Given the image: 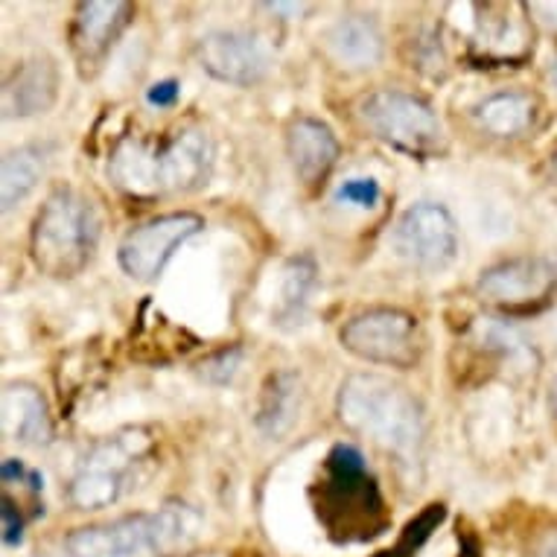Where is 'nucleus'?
Returning <instances> with one entry per match:
<instances>
[{
	"label": "nucleus",
	"instance_id": "nucleus-13",
	"mask_svg": "<svg viewBox=\"0 0 557 557\" xmlns=\"http://www.w3.org/2000/svg\"><path fill=\"white\" fill-rule=\"evenodd\" d=\"M196 59L201 71L213 76L216 83L237 85V88H251L263 83L269 67H272V53L263 45V38L246 29H216L199 38L196 45Z\"/></svg>",
	"mask_w": 557,
	"mask_h": 557
},
{
	"label": "nucleus",
	"instance_id": "nucleus-19",
	"mask_svg": "<svg viewBox=\"0 0 557 557\" xmlns=\"http://www.w3.org/2000/svg\"><path fill=\"white\" fill-rule=\"evenodd\" d=\"M327 53L345 71H371L383 62L385 41L383 33L368 15H342L327 29Z\"/></svg>",
	"mask_w": 557,
	"mask_h": 557
},
{
	"label": "nucleus",
	"instance_id": "nucleus-27",
	"mask_svg": "<svg viewBox=\"0 0 557 557\" xmlns=\"http://www.w3.org/2000/svg\"><path fill=\"white\" fill-rule=\"evenodd\" d=\"M0 479H3V487H10V484H24L33 496H38L45 491V479H41V473L24 467L18 458H3V465H0Z\"/></svg>",
	"mask_w": 557,
	"mask_h": 557
},
{
	"label": "nucleus",
	"instance_id": "nucleus-5",
	"mask_svg": "<svg viewBox=\"0 0 557 557\" xmlns=\"http://www.w3.org/2000/svg\"><path fill=\"white\" fill-rule=\"evenodd\" d=\"M100 243V216L94 205L74 187H59L45 199L33 234L29 255L38 272L67 281L91 263Z\"/></svg>",
	"mask_w": 557,
	"mask_h": 557
},
{
	"label": "nucleus",
	"instance_id": "nucleus-24",
	"mask_svg": "<svg viewBox=\"0 0 557 557\" xmlns=\"http://www.w3.org/2000/svg\"><path fill=\"white\" fill-rule=\"evenodd\" d=\"M243 362V347H225L220 354H213L201 362L196 371L205 383L211 385H228L237 376V368Z\"/></svg>",
	"mask_w": 557,
	"mask_h": 557
},
{
	"label": "nucleus",
	"instance_id": "nucleus-25",
	"mask_svg": "<svg viewBox=\"0 0 557 557\" xmlns=\"http://www.w3.org/2000/svg\"><path fill=\"white\" fill-rule=\"evenodd\" d=\"M380 196H383V190H380V184L374 178H347L336 190V201L354 205V208H366V211L376 208Z\"/></svg>",
	"mask_w": 557,
	"mask_h": 557
},
{
	"label": "nucleus",
	"instance_id": "nucleus-32",
	"mask_svg": "<svg viewBox=\"0 0 557 557\" xmlns=\"http://www.w3.org/2000/svg\"><path fill=\"white\" fill-rule=\"evenodd\" d=\"M548 400H552V411H555V421H557V376H555V383H552V392H548Z\"/></svg>",
	"mask_w": 557,
	"mask_h": 557
},
{
	"label": "nucleus",
	"instance_id": "nucleus-11",
	"mask_svg": "<svg viewBox=\"0 0 557 557\" xmlns=\"http://www.w3.org/2000/svg\"><path fill=\"white\" fill-rule=\"evenodd\" d=\"M392 246L411 269L444 272L458 257L456 220L438 201H418L394 225Z\"/></svg>",
	"mask_w": 557,
	"mask_h": 557
},
{
	"label": "nucleus",
	"instance_id": "nucleus-30",
	"mask_svg": "<svg viewBox=\"0 0 557 557\" xmlns=\"http://www.w3.org/2000/svg\"><path fill=\"white\" fill-rule=\"evenodd\" d=\"M263 10L274 12V15H284V12H289V15H301V12H310V7H307V3H263Z\"/></svg>",
	"mask_w": 557,
	"mask_h": 557
},
{
	"label": "nucleus",
	"instance_id": "nucleus-14",
	"mask_svg": "<svg viewBox=\"0 0 557 557\" xmlns=\"http://www.w3.org/2000/svg\"><path fill=\"white\" fill-rule=\"evenodd\" d=\"M135 15L132 3L123 0H85L74 12L71 24V53L83 76H94L109 59L111 47L117 45L123 29Z\"/></svg>",
	"mask_w": 557,
	"mask_h": 557
},
{
	"label": "nucleus",
	"instance_id": "nucleus-15",
	"mask_svg": "<svg viewBox=\"0 0 557 557\" xmlns=\"http://www.w3.org/2000/svg\"><path fill=\"white\" fill-rule=\"evenodd\" d=\"M59 100V64L50 55L21 62L3 83V117L27 120L47 114Z\"/></svg>",
	"mask_w": 557,
	"mask_h": 557
},
{
	"label": "nucleus",
	"instance_id": "nucleus-31",
	"mask_svg": "<svg viewBox=\"0 0 557 557\" xmlns=\"http://www.w3.org/2000/svg\"><path fill=\"white\" fill-rule=\"evenodd\" d=\"M548 173H552V178H555L557 184V144L555 149H552V156H548Z\"/></svg>",
	"mask_w": 557,
	"mask_h": 557
},
{
	"label": "nucleus",
	"instance_id": "nucleus-33",
	"mask_svg": "<svg viewBox=\"0 0 557 557\" xmlns=\"http://www.w3.org/2000/svg\"><path fill=\"white\" fill-rule=\"evenodd\" d=\"M548 79H552V83H555V88H557V55L552 59V62H548Z\"/></svg>",
	"mask_w": 557,
	"mask_h": 557
},
{
	"label": "nucleus",
	"instance_id": "nucleus-12",
	"mask_svg": "<svg viewBox=\"0 0 557 557\" xmlns=\"http://www.w3.org/2000/svg\"><path fill=\"white\" fill-rule=\"evenodd\" d=\"M205 228V220L199 213L178 211L166 213V216H156V220L137 225L123 237L117 248L120 269L135 277L140 284H156L158 277L164 274L166 263L173 260V255L196 237Z\"/></svg>",
	"mask_w": 557,
	"mask_h": 557
},
{
	"label": "nucleus",
	"instance_id": "nucleus-20",
	"mask_svg": "<svg viewBox=\"0 0 557 557\" xmlns=\"http://www.w3.org/2000/svg\"><path fill=\"white\" fill-rule=\"evenodd\" d=\"M540 102L525 91H499L484 97L475 109L479 126L494 137H520L537 126Z\"/></svg>",
	"mask_w": 557,
	"mask_h": 557
},
{
	"label": "nucleus",
	"instance_id": "nucleus-18",
	"mask_svg": "<svg viewBox=\"0 0 557 557\" xmlns=\"http://www.w3.org/2000/svg\"><path fill=\"white\" fill-rule=\"evenodd\" d=\"M304 385L295 371H274L263 383L257 400L255 426L269 441H284L301 418Z\"/></svg>",
	"mask_w": 557,
	"mask_h": 557
},
{
	"label": "nucleus",
	"instance_id": "nucleus-23",
	"mask_svg": "<svg viewBox=\"0 0 557 557\" xmlns=\"http://www.w3.org/2000/svg\"><path fill=\"white\" fill-rule=\"evenodd\" d=\"M444 517H447V508H444V505H426L421 517L406 525L400 543H397L394 548H388V552H383L380 557H411L418 548L423 546V543H426V540H430L432 531L438 529L441 522H444Z\"/></svg>",
	"mask_w": 557,
	"mask_h": 557
},
{
	"label": "nucleus",
	"instance_id": "nucleus-10",
	"mask_svg": "<svg viewBox=\"0 0 557 557\" xmlns=\"http://www.w3.org/2000/svg\"><path fill=\"white\" fill-rule=\"evenodd\" d=\"M475 293L505 319H525L546 310L557 293V265L546 257H511L487 265Z\"/></svg>",
	"mask_w": 557,
	"mask_h": 557
},
{
	"label": "nucleus",
	"instance_id": "nucleus-1",
	"mask_svg": "<svg viewBox=\"0 0 557 557\" xmlns=\"http://www.w3.org/2000/svg\"><path fill=\"white\" fill-rule=\"evenodd\" d=\"M213 173V144L196 126L170 137L126 135L109 158V178L135 199L201 190Z\"/></svg>",
	"mask_w": 557,
	"mask_h": 557
},
{
	"label": "nucleus",
	"instance_id": "nucleus-2",
	"mask_svg": "<svg viewBox=\"0 0 557 557\" xmlns=\"http://www.w3.org/2000/svg\"><path fill=\"white\" fill-rule=\"evenodd\" d=\"M342 426L368 438L403 470L421 473L426 449V418L421 400L380 374H350L338 388Z\"/></svg>",
	"mask_w": 557,
	"mask_h": 557
},
{
	"label": "nucleus",
	"instance_id": "nucleus-28",
	"mask_svg": "<svg viewBox=\"0 0 557 557\" xmlns=\"http://www.w3.org/2000/svg\"><path fill=\"white\" fill-rule=\"evenodd\" d=\"M529 12L540 27L557 41V0H534V3H529Z\"/></svg>",
	"mask_w": 557,
	"mask_h": 557
},
{
	"label": "nucleus",
	"instance_id": "nucleus-26",
	"mask_svg": "<svg viewBox=\"0 0 557 557\" xmlns=\"http://www.w3.org/2000/svg\"><path fill=\"white\" fill-rule=\"evenodd\" d=\"M0 529H3L7 546H18L24 540V529H27V517L18 508V503L12 499L10 491H3V499H0Z\"/></svg>",
	"mask_w": 557,
	"mask_h": 557
},
{
	"label": "nucleus",
	"instance_id": "nucleus-6",
	"mask_svg": "<svg viewBox=\"0 0 557 557\" xmlns=\"http://www.w3.org/2000/svg\"><path fill=\"white\" fill-rule=\"evenodd\" d=\"M152 449L156 438L144 426H128L94 444L67 487L71 505L79 511H100L117 503L137 479V470L149 461Z\"/></svg>",
	"mask_w": 557,
	"mask_h": 557
},
{
	"label": "nucleus",
	"instance_id": "nucleus-9",
	"mask_svg": "<svg viewBox=\"0 0 557 557\" xmlns=\"http://www.w3.org/2000/svg\"><path fill=\"white\" fill-rule=\"evenodd\" d=\"M338 342L347 354L374 362L409 371L421 362L423 338L418 319L406 310L394 307H374V310L357 312L338 330Z\"/></svg>",
	"mask_w": 557,
	"mask_h": 557
},
{
	"label": "nucleus",
	"instance_id": "nucleus-17",
	"mask_svg": "<svg viewBox=\"0 0 557 557\" xmlns=\"http://www.w3.org/2000/svg\"><path fill=\"white\" fill-rule=\"evenodd\" d=\"M0 421L7 441L24 444V447H47L53 441V418L47 409L45 394L29 383L3 385L0 400Z\"/></svg>",
	"mask_w": 557,
	"mask_h": 557
},
{
	"label": "nucleus",
	"instance_id": "nucleus-29",
	"mask_svg": "<svg viewBox=\"0 0 557 557\" xmlns=\"http://www.w3.org/2000/svg\"><path fill=\"white\" fill-rule=\"evenodd\" d=\"M178 83L175 79H164V83H156L152 88L147 91V100L149 106H158V109H173L175 102H178Z\"/></svg>",
	"mask_w": 557,
	"mask_h": 557
},
{
	"label": "nucleus",
	"instance_id": "nucleus-16",
	"mask_svg": "<svg viewBox=\"0 0 557 557\" xmlns=\"http://www.w3.org/2000/svg\"><path fill=\"white\" fill-rule=\"evenodd\" d=\"M286 152L304 187L315 190L333 173L342 147L327 123L315 117H298L289 123V132H286Z\"/></svg>",
	"mask_w": 557,
	"mask_h": 557
},
{
	"label": "nucleus",
	"instance_id": "nucleus-22",
	"mask_svg": "<svg viewBox=\"0 0 557 557\" xmlns=\"http://www.w3.org/2000/svg\"><path fill=\"white\" fill-rule=\"evenodd\" d=\"M47 166V147L27 144V147L10 149L3 156L0 166V199H3V211H12L15 205L27 199L29 193L36 190Z\"/></svg>",
	"mask_w": 557,
	"mask_h": 557
},
{
	"label": "nucleus",
	"instance_id": "nucleus-8",
	"mask_svg": "<svg viewBox=\"0 0 557 557\" xmlns=\"http://www.w3.org/2000/svg\"><path fill=\"white\" fill-rule=\"evenodd\" d=\"M362 126L383 140L385 147L406 152L411 158L435 156L441 147V128L438 114L421 97L394 88H380L362 97L357 106Z\"/></svg>",
	"mask_w": 557,
	"mask_h": 557
},
{
	"label": "nucleus",
	"instance_id": "nucleus-21",
	"mask_svg": "<svg viewBox=\"0 0 557 557\" xmlns=\"http://www.w3.org/2000/svg\"><path fill=\"white\" fill-rule=\"evenodd\" d=\"M315 286H319L315 260L307 255L293 257L281 272V301L274 310V324L284 330H295L298 324H304Z\"/></svg>",
	"mask_w": 557,
	"mask_h": 557
},
{
	"label": "nucleus",
	"instance_id": "nucleus-7",
	"mask_svg": "<svg viewBox=\"0 0 557 557\" xmlns=\"http://www.w3.org/2000/svg\"><path fill=\"white\" fill-rule=\"evenodd\" d=\"M465 21L453 24L465 38V53L475 67H517L534 53L529 3H465Z\"/></svg>",
	"mask_w": 557,
	"mask_h": 557
},
{
	"label": "nucleus",
	"instance_id": "nucleus-4",
	"mask_svg": "<svg viewBox=\"0 0 557 557\" xmlns=\"http://www.w3.org/2000/svg\"><path fill=\"white\" fill-rule=\"evenodd\" d=\"M201 529L205 520L196 508L166 503L152 513L76 529L64 546L71 557H178L199 543Z\"/></svg>",
	"mask_w": 557,
	"mask_h": 557
},
{
	"label": "nucleus",
	"instance_id": "nucleus-3",
	"mask_svg": "<svg viewBox=\"0 0 557 557\" xmlns=\"http://www.w3.org/2000/svg\"><path fill=\"white\" fill-rule=\"evenodd\" d=\"M312 508L336 543H366L392 525V513L366 456L350 444H336L324 458L312 484Z\"/></svg>",
	"mask_w": 557,
	"mask_h": 557
}]
</instances>
